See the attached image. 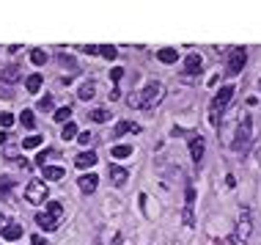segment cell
<instances>
[{
  "mask_svg": "<svg viewBox=\"0 0 261 245\" xmlns=\"http://www.w3.org/2000/svg\"><path fill=\"white\" fill-rule=\"evenodd\" d=\"M231 97H234V85H223V88L215 94V99H212V108H209V121L215 124V127H220V116H223L226 105L231 102Z\"/></svg>",
  "mask_w": 261,
  "mask_h": 245,
  "instance_id": "6da1fadb",
  "label": "cell"
},
{
  "mask_svg": "<svg viewBox=\"0 0 261 245\" xmlns=\"http://www.w3.org/2000/svg\"><path fill=\"white\" fill-rule=\"evenodd\" d=\"M162 99H165V85L157 83V80H152V83H149L143 91H140V102H143V108H146V110L157 108Z\"/></svg>",
  "mask_w": 261,
  "mask_h": 245,
  "instance_id": "7a4b0ae2",
  "label": "cell"
},
{
  "mask_svg": "<svg viewBox=\"0 0 261 245\" xmlns=\"http://www.w3.org/2000/svg\"><path fill=\"white\" fill-rule=\"evenodd\" d=\"M250 138H253V121H250V116H245L242 121H239V127H236L234 149L236 152H245V149L250 146Z\"/></svg>",
  "mask_w": 261,
  "mask_h": 245,
  "instance_id": "3957f363",
  "label": "cell"
},
{
  "mask_svg": "<svg viewBox=\"0 0 261 245\" xmlns=\"http://www.w3.org/2000/svg\"><path fill=\"white\" fill-rule=\"evenodd\" d=\"M25 201L28 204H44L47 201V182L42 179H31L25 187Z\"/></svg>",
  "mask_w": 261,
  "mask_h": 245,
  "instance_id": "277c9868",
  "label": "cell"
},
{
  "mask_svg": "<svg viewBox=\"0 0 261 245\" xmlns=\"http://www.w3.org/2000/svg\"><path fill=\"white\" fill-rule=\"evenodd\" d=\"M250 234H253V212L245 207L236 218V240H247Z\"/></svg>",
  "mask_w": 261,
  "mask_h": 245,
  "instance_id": "5b68a950",
  "label": "cell"
},
{
  "mask_svg": "<svg viewBox=\"0 0 261 245\" xmlns=\"http://www.w3.org/2000/svg\"><path fill=\"white\" fill-rule=\"evenodd\" d=\"M245 61H247V52L242 47H234L231 55H228V75H239L245 69Z\"/></svg>",
  "mask_w": 261,
  "mask_h": 245,
  "instance_id": "8992f818",
  "label": "cell"
},
{
  "mask_svg": "<svg viewBox=\"0 0 261 245\" xmlns=\"http://www.w3.org/2000/svg\"><path fill=\"white\" fill-rule=\"evenodd\" d=\"M203 152H206V144H203V138H201V135H193V138H190V157H193L195 163H201V160H203Z\"/></svg>",
  "mask_w": 261,
  "mask_h": 245,
  "instance_id": "52a82bcc",
  "label": "cell"
},
{
  "mask_svg": "<svg viewBox=\"0 0 261 245\" xmlns=\"http://www.w3.org/2000/svg\"><path fill=\"white\" fill-rule=\"evenodd\" d=\"M19 77H22L19 66H6L3 72H0V83H3V85H14V83H19Z\"/></svg>",
  "mask_w": 261,
  "mask_h": 245,
  "instance_id": "ba28073f",
  "label": "cell"
},
{
  "mask_svg": "<svg viewBox=\"0 0 261 245\" xmlns=\"http://www.w3.org/2000/svg\"><path fill=\"white\" fill-rule=\"evenodd\" d=\"M198 72H201V55H198V52H190V55H187L184 58V75H198Z\"/></svg>",
  "mask_w": 261,
  "mask_h": 245,
  "instance_id": "9c48e42d",
  "label": "cell"
},
{
  "mask_svg": "<svg viewBox=\"0 0 261 245\" xmlns=\"http://www.w3.org/2000/svg\"><path fill=\"white\" fill-rule=\"evenodd\" d=\"M77 185H80L83 193H93L96 185H99V177H96V174H83V177L77 179Z\"/></svg>",
  "mask_w": 261,
  "mask_h": 245,
  "instance_id": "30bf717a",
  "label": "cell"
},
{
  "mask_svg": "<svg viewBox=\"0 0 261 245\" xmlns=\"http://www.w3.org/2000/svg\"><path fill=\"white\" fill-rule=\"evenodd\" d=\"M110 182L116 187H121V185H126V179H129V174H126V168H121V165H110Z\"/></svg>",
  "mask_w": 261,
  "mask_h": 245,
  "instance_id": "8fae6325",
  "label": "cell"
},
{
  "mask_svg": "<svg viewBox=\"0 0 261 245\" xmlns=\"http://www.w3.org/2000/svg\"><path fill=\"white\" fill-rule=\"evenodd\" d=\"M36 223H39L44 231H55V229H58V220L52 218V215H47V212H39V215H36Z\"/></svg>",
  "mask_w": 261,
  "mask_h": 245,
  "instance_id": "7c38bea8",
  "label": "cell"
},
{
  "mask_svg": "<svg viewBox=\"0 0 261 245\" xmlns=\"http://www.w3.org/2000/svg\"><path fill=\"white\" fill-rule=\"evenodd\" d=\"M0 234H3V240H9V243H14V240H19V237H22V226H17V223H6Z\"/></svg>",
  "mask_w": 261,
  "mask_h": 245,
  "instance_id": "4fadbf2b",
  "label": "cell"
},
{
  "mask_svg": "<svg viewBox=\"0 0 261 245\" xmlns=\"http://www.w3.org/2000/svg\"><path fill=\"white\" fill-rule=\"evenodd\" d=\"M75 165L77 168H91V165H96V154L93 152H80L75 157Z\"/></svg>",
  "mask_w": 261,
  "mask_h": 245,
  "instance_id": "5bb4252c",
  "label": "cell"
},
{
  "mask_svg": "<svg viewBox=\"0 0 261 245\" xmlns=\"http://www.w3.org/2000/svg\"><path fill=\"white\" fill-rule=\"evenodd\" d=\"M42 171H44V179H50V182H58V179H63V174H66L61 165H42Z\"/></svg>",
  "mask_w": 261,
  "mask_h": 245,
  "instance_id": "9a60e30c",
  "label": "cell"
},
{
  "mask_svg": "<svg viewBox=\"0 0 261 245\" xmlns=\"http://www.w3.org/2000/svg\"><path fill=\"white\" fill-rule=\"evenodd\" d=\"M124 132H140V127H138V124H132V121H118L116 130H113V138H121Z\"/></svg>",
  "mask_w": 261,
  "mask_h": 245,
  "instance_id": "2e32d148",
  "label": "cell"
},
{
  "mask_svg": "<svg viewBox=\"0 0 261 245\" xmlns=\"http://www.w3.org/2000/svg\"><path fill=\"white\" fill-rule=\"evenodd\" d=\"M42 83H44V77H42V75H31V77L25 80V88H28V94H39Z\"/></svg>",
  "mask_w": 261,
  "mask_h": 245,
  "instance_id": "e0dca14e",
  "label": "cell"
},
{
  "mask_svg": "<svg viewBox=\"0 0 261 245\" xmlns=\"http://www.w3.org/2000/svg\"><path fill=\"white\" fill-rule=\"evenodd\" d=\"M157 58H160L162 64H176V61H179V52H176V50H170V47H165V50L157 52Z\"/></svg>",
  "mask_w": 261,
  "mask_h": 245,
  "instance_id": "ac0fdd59",
  "label": "cell"
},
{
  "mask_svg": "<svg viewBox=\"0 0 261 245\" xmlns=\"http://www.w3.org/2000/svg\"><path fill=\"white\" fill-rule=\"evenodd\" d=\"M93 94H96V85H93L91 80H88V83H83V85H80V91H77V97H80V99H93Z\"/></svg>",
  "mask_w": 261,
  "mask_h": 245,
  "instance_id": "d6986e66",
  "label": "cell"
},
{
  "mask_svg": "<svg viewBox=\"0 0 261 245\" xmlns=\"http://www.w3.org/2000/svg\"><path fill=\"white\" fill-rule=\"evenodd\" d=\"M129 154H132V146H129V144L113 146V157H116V160H124V157H129Z\"/></svg>",
  "mask_w": 261,
  "mask_h": 245,
  "instance_id": "ffe728a7",
  "label": "cell"
},
{
  "mask_svg": "<svg viewBox=\"0 0 261 245\" xmlns=\"http://www.w3.org/2000/svg\"><path fill=\"white\" fill-rule=\"evenodd\" d=\"M61 138H63V141H75L77 138V124L75 121H66V124H63V135Z\"/></svg>",
  "mask_w": 261,
  "mask_h": 245,
  "instance_id": "44dd1931",
  "label": "cell"
},
{
  "mask_svg": "<svg viewBox=\"0 0 261 245\" xmlns=\"http://www.w3.org/2000/svg\"><path fill=\"white\" fill-rule=\"evenodd\" d=\"M19 121H22V124H25L28 130H33V127H36V118H33V110H22V113H19Z\"/></svg>",
  "mask_w": 261,
  "mask_h": 245,
  "instance_id": "7402d4cb",
  "label": "cell"
},
{
  "mask_svg": "<svg viewBox=\"0 0 261 245\" xmlns=\"http://www.w3.org/2000/svg\"><path fill=\"white\" fill-rule=\"evenodd\" d=\"M22 146H25V149H39V146H42V135H28V138H22Z\"/></svg>",
  "mask_w": 261,
  "mask_h": 245,
  "instance_id": "603a6c76",
  "label": "cell"
},
{
  "mask_svg": "<svg viewBox=\"0 0 261 245\" xmlns=\"http://www.w3.org/2000/svg\"><path fill=\"white\" fill-rule=\"evenodd\" d=\"M11 124H14V113H6V110H3V113H0V132L9 130Z\"/></svg>",
  "mask_w": 261,
  "mask_h": 245,
  "instance_id": "cb8c5ba5",
  "label": "cell"
},
{
  "mask_svg": "<svg viewBox=\"0 0 261 245\" xmlns=\"http://www.w3.org/2000/svg\"><path fill=\"white\" fill-rule=\"evenodd\" d=\"M99 55H105L107 61H113V58L118 55V50L113 47V44H102V47H99Z\"/></svg>",
  "mask_w": 261,
  "mask_h": 245,
  "instance_id": "d4e9b609",
  "label": "cell"
},
{
  "mask_svg": "<svg viewBox=\"0 0 261 245\" xmlns=\"http://www.w3.org/2000/svg\"><path fill=\"white\" fill-rule=\"evenodd\" d=\"M47 215H52V218L58 220L61 215H63V207H61L58 201H50V204H47Z\"/></svg>",
  "mask_w": 261,
  "mask_h": 245,
  "instance_id": "484cf974",
  "label": "cell"
},
{
  "mask_svg": "<svg viewBox=\"0 0 261 245\" xmlns=\"http://www.w3.org/2000/svg\"><path fill=\"white\" fill-rule=\"evenodd\" d=\"M55 121H63V124L72 121V108H58L55 110Z\"/></svg>",
  "mask_w": 261,
  "mask_h": 245,
  "instance_id": "4316f807",
  "label": "cell"
},
{
  "mask_svg": "<svg viewBox=\"0 0 261 245\" xmlns=\"http://www.w3.org/2000/svg\"><path fill=\"white\" fill-rule=\"evenodd\" d=\"M31 61H33L36 66H42V64H47V52H44V50H33V52H31Z\"/></svg>",
  "mask_w": 261,
  "mask_h": 245,
  "instance_id": "83f0119b",
  "label": "cell"
},
{
  "mask_svg": "<svg viewBox=\"0 0 261 245\" xmlns=\"http://www.w3.org/2000/svg\"><path fill=\"white\" fill-rule=\"evenodd\" d=\"M91 118H93V121H99V124H102V121H107V118H110V113H107V110H105V108H96V110H93V113H91Z\"/></svg>",
  "mask_w": 261,
  "mask_h": 245,
  "instance_id": "f1b7e54d",
  "label": "cell"
},
{
  "mask_svg": "<svg viewBox=\"0 0 261 245\" xmlns=\"http://www.w3.org/2000/svg\"><path fill=\"white\" fill-rule=\"evenodd\" d=\"M126 105H129V108H143V102H140V91L132 94V97L126 99Z\"/></svg>",
  "mask_w": 261,
  "mask_h": 245,
  "instance_id": "f546056e",
  "label": "cell"
},
{
  "mask_svg": "<svg viewBox=\"0 0 261 245\" xmlns=\"http://www.w3.org/2000/svg\"><path fill=\"white\" fill-rule=\"evenodd\" d=\"M77 141H80L83 146H91L93 144V135H91V132H80V135H77Z\"/></svg>",
  "mask_w": 261,
  "mask_h": 245,
  "instance_id": "4dcf8cb0",
  "label": "cell"
},
{
  "mask_svg": "<svg viewBox=\"0 0 261 245\" xmlns=\"http://www.w3.org/2000/svg\"><path fill=\"white\" fill-rule=\"evenodd\" d=\"M121 77H124V69H121V66H113V72H110V80H113V83H118Z\"/></svg>",
  "mask_w": 261,
  "mask_h": 245,
  "instance_id": "1f68e13d",
  "label": "cell"
},
{
  "mask_svg": "<svg viewBox=\"0 0 261 245\" xmlns=\"http://www.w3.org/2000/svg\"><path fill=\"white\" fill-rule=\"evenodd\" d=\"M39 110H52V97H44V99L39 102Z\"/></svg>",
  "mask_w": 261,
  "mask_h": 245,
  "instance_id": "d6a6232c",
  "label": "cell"
},
{
  "mask_svg": "<svg viewBox=\"0 0 261 245\" xmlns=\"http://www.w3.org/2000/svg\"><path fill=\"white\" fill-rule=\"evenodd\" d=\"M31 245H47V240L39 237V234H33V237H31Z\"/></svg>",
  "mask_w": 261,
  "mask_h": 245,
  "instance_id": "836d02e7",
  "label": "cell"
},
{
  "mask_svg": "<svg viewBox=\"0 0 261 245\" xmlns=\"http://www.w3.org/2000/svg\"><path fill=\"white\" fill-rule=\"evenodd\" d=\"M9 187H11V179L0 177V193H3V190H9Z\"/></svg>",
  "mask_w": 261,
  "mask_h": 245,
  "instance_id": "e575fe53",
  "label": "cell"
},
{
  "mask_svg": "<svg viewBox=\"0 0 261 245\" xmlns=\"http://www.w3.org/2000/svg\"><path fill=\"white\" fill-rule=\"evenodd\" d=\"M11 138H14V135H11V132H0V146H3V144H9Z\"/></svg>",
  "mask_w": 261,
  "mask_h": 245,
  "instance_id": "d590c367",
  "label": "cell"
},
{
  "mask_svg": "<svg viewBox=\"0 0 261 245\" xmlns=\"http://www.w3.org/2000/svg\"><path fill=\"white\" fill-rule=\"evenodd\" d=\"M107 97H110V102H116V99H118V97H121V91H118L116 85H113V91H110V94H107Z\"/></svg>",
  "mask_w": 261,
  "mask_h": 245,
  "instance_id": "8d00e7d4",
  "label": "cell"
},
{
  "mask_svg": "<svg viewBox=\"0 0 261 245\" xmlns=\"http://www.w3.org/2000/svg\"><path fill=\"white\" fill-rule=\"evenodd\" d=\"M80 50L88 52V55H96V52H99V47H93V44H91V47H80Z\"/></svg>",
  "mask_w": 261,
  "mask_h": 245,
  "instance_id": "74e56055",
  "label": "cell"
},
{
  "mask_svg": "<svg viewBox=\"0 0 261 245\" xmlns=\"http://www.w3.org/2000/svg\"><path fill=\"white\" fill-rule=\"evenodd\" d=\"M0 231H3V215H0Z\"/></svg>",
  "mask_w": 261,
  "mask_h": 245,
  "instance_id": "f35d334b",
  "label": "cell"
}]
</instances>
